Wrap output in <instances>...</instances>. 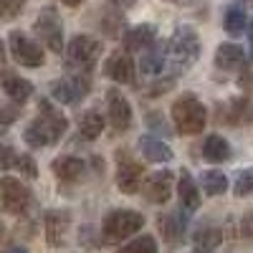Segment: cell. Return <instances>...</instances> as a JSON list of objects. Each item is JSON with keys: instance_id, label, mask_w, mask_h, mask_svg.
<instances>
[{"instance_id": "1", "label": "cell", "mask_w": 253, "mask_h": 253, "mask_svg": "<svg viewBox=\"0 0 253 253\" xmlns=\"http://www.w3.org/2000/svg\"><path fill=\"white\" fill-rule=\"evenodd\" d=\"M66 117H63L48 99H41L38 101V117L26 126L23 132V139L28 147H48V144H56L63 132H66Z\"/></svg>"}, {"instance_id": "2", "label": "cell", "mask_w": 253, "mask_h": 253, "mask_svg": "<svg viewBox=\"0 0 253 253\" xmlns=\"http://www.w3.org/2000/svg\"><path fill=\"white\" fill-rule=\"evenodd\" d=\"M172 122L180 134H200L208 122V109L195 94H182L172 104Z\"/></svg>"}, {"instance_id": "3", "label": "cell", "mask_w": 253, "mask_h": 253, "mask_svg": "<svg viewBox=\"0 0 253 253\" xmlns=\"http://www.w3.org/2000/svg\"><path fill=\"white\" fill-rule=\"evenodd\" d=\"M142 225H144V215L142 213L119 208V210L107 213V218H104L101 238H104V243H122L124 238H129V236L137 233V230H142Z\"/></svg>"}, {"instance_id": "4", "label": "cell", "mask_w": 253, "mask_h": 253, "mask_svg": "<svg viewBox=\"0 0 253 253\" xmlns=\"http://www.w3.org/2000/svg\"><path fill=\"white\" fill-rule=\"evenodd\" d=\"M167 58L172 61V66L177 69H187L193 66V63L200 58V38L193 28H177L170 38V43H167Z\"/></svg>"}, {"instance_id": "5", "label": "cell", "mask_w": 253, "mask_h": 253, "mask_svg": "<svg viewBox=\"0 0 253 253\" xmlns=\"http://www.w3.org/2000/svg\"><path fill=\"white\" fill-rule=\"evenodd\" d=\"M101 53V43L91 36H74L69 41V48H66V63L69 69L81 71V74H89V69L96 63Z\"/></svg>"}, {"instance_id": "6", "label": "cell", "mask_w": 253, "mask_h": 253, "mask_svg": "<svg viewBox=\"0 0 253 253\" xmlns=\"http://www.w3.org/2000/svg\"><path fill=\"white\" fill-rule=\"evenodd\" d=\"M0 205L10 215H26L33 205L31 190L15 177H3L0 180Z\"/></svg>"}, {"instance_id": "7", "label": "cell", "mask_w": 253, "mask_h": 253, "mask_svg": "<svg viewBox=\"0 0 253 253\" xmlns=\"http://www.w3.org/2000/svg\"><path fill=\"white\" fill-rule=\"evenodd\" d=\"M33 31L51 51H56V53L63 51V23H61V15L56 13V8L46 5L41 10L33 23Z\"/></svg>"}, {"instance_id": "8", "label": "cell", "mask_w": 253, "mask_h": 253, "mask_svg": "<svg viewBox=\"0 0 253 253\" xmlns=\"http://www.w3.org/2000/svg\"><path fill=\"white\" fill-rule=\"evenodd\" d=\"M91 89V81L89 74H81V71H71L66 76H61L53 84V99H58L61 104H79L84 96L89 94Z\"/></svg>"}, {"instance_id": "9", "label": "cell", "mask_w": 253, "mask_h": 253, "mask_svg": "<svg viewBox=\"0 0 253 253\" xmlns=\"http://www.w3.org/2000/svg\"><path fill=\"white\" fill-rule=\"evenodd\" d=\"M10 53H13V58L20 63V66H28V69L43 66V61H46L43 48H41L33 38H28L23 31H13L10 33Z\"/></svg>"}, {"instance_id": "10", "label": "cell", "mask_w": 253, "mask_h": 253, "mask_svg": "<svg viewBox=\"0 0 253 253\" xmlns=\"http://www.w3.org/2000/svg\"><path fill=\"white\" fill-rule=\"evenodd\" d=\"M144 177V167L134 162V157L126 155V150H119V162H117V185L124 195H134Z\"/></svg>"}, {"instance_id": "11", "label": "cell", "mask_w": 253, "mask_h": 253, "mask_svg": "<svg viewBox=\"0 0 253 253\" xmlns=\"http://www.w3.org/2000/svg\"><path fill=\"white\" fill-rule=\"evenodd\" d=\"M107 112H109V124L114 134H124L132 126V107L124 99V94L119 89H109L107 91Z\"/></svg>"}, {"instance_id": "12", "label": "cell", "mask_w": 253, "mask_h": 253, "mask_svg": "<svg viewBox=\"0 0 253 253\" xmlns=\"http://www.w3.org/2000/svg\"><path fill=\"white\" fill-rule=\"evenodd\" d=\"M172 185H175V175L170 170H160V172H152L150 177L144 180V198L150 200V203H167L172 195Z\"/></svg>"}, {"instance_id": "13", "label": "cell", "mask_w": 253, "mask_h": 253, "mask_svg": "<svg viewBox=\"0 0 253 253\" xmlns=\"http://www.w3.org/2000/svg\"><path fill=\"white\" fill-rule=\"evenodd\" d=\"M43 228L48 246H63L71 230V213L69 210H48L43 218Z\"/></svg>"}, {"instance_id": "14", "label": "cell", "mask_w": 253, "mask_h": 253, "mask_svg": "<svg viewBox=\"0 0 253 253\" xmlns=\"http://www.w3.org/2000/svg\"><path fill=\"white\" fill-rule=\"evenodd\" d=\"M0 86H3V91L15 101V104H23L33 96V84L23 76H18L15 71L10 69H3L0 71Z\"/></svg>"}, {"instance_id": "15", "label": "cell", "mask_w": 253, "mask_h": 253, "mask_svg": "<svg viewBox=\"0 0 253 253\" xmlns=\"http://www.w3.org/2000/svg\"><path fill=\"white\" fill-rule=\"evenodd\" d=\"M104 74L117 84H132L134 81V61L129 58V53H112L104 61Z\"/></svg>"}, {"instance_id": "16", "label": "cell", "mask_w": 253, "mask_h": 253, "mask_svg": "<svg viewBox=\"0 0 253 253\" xmlns=\"http://www.w3.org/2000/svg\"><path fill=\"white\" fill-rule=\"evenodd\" d=\"M51 170L61 182H79L86 175V162L81 157H74V155H63V157L51 162Z\"/></svg>"}, {"instance_id": "17", "label": "cell", "mask_w": 253, "mask_h": 253, "mask_svg": "<svg viewBox=\"0 0 253 253\" xmlns=\"http://www.w3.org/2000/svg\"><path fill=\"white\" fill-rule=\"evenodd\" d=\"M155 38H157V28L150 26V23H139L134 28H126L124 33V51H147V48H152L155 43Z\"/></svg>"}, {"instance_id": "18", "label": "cell", "mask_w": 253, "mask_h": 253, "mask_svg": "<svg viewBox=\"0 0 253 253\" xmlns=\"http://www.w3.org/2000/svg\"><path fill=\"white\" fill-rule=\"evenodd\" d=\"M246 63V51L236 43H220L215 51V66L220 71H236Z\"/></svg>"}, {"instance_id": "19", "label": "cell", "mask_w": 253, "mask_h": 253, "mask_svg": "<svg viewBox=\"0 0 253 253\" xmlns=\"http://www.w3.org/2000/svg\"><path fill=\"white\" fill-rule=\"evenodd\" d=\"M223 241V233H220V228L215 225H210V223H203L195 228V233H193V246L198 253H213Z\"/></svg>"}, {"instance_id": "20", "label": "cell", "mask_w": 253, "mask_h": 253, "mask_svg": "<svg viewBox=\"0 0 253 253\" xmlns=\"http://www.w3.org/2000/svg\"><path fill=\"white\" fill-rule=\"evenodd\" d=\"M160 230H162L165 241L170 246H175V243L182 241L185 230H187V218L182 213H167V215L160 218Z\"/></svg>"}, {"instance_id": "21", "label": "cell", "mask_w": 253, "mask_h": 253, "mask_svg": "<svg viewBox=\"0 0 253 253\" xmlns=\"http://www.w3.org/2000/svg\"><path fill=\"white\" fill-rule=\"evenodd\" d=\"M139 152L144 155V160H150V162H170L172 160V150L167 147L162 139L157 137H142L139 139Z\"/></svg>"}, {"instance_id": "22", "label": "cell", "mask_w": 253, "mask_h": 253, "mask_svg": "<svg viewBox=\"0 0 253 253\" xmlns=\"http://www.w3.org/2000/svg\"><path fill=\"white\" fill-rule=\"evenodd\" d=\"M203 157L208 162H225V160H230V144H228V139L220 137V134H210L205 139V144H203Z\"/></svg>"}, {"instance_id": "23", "label": "cell", "mask_w": 253, "mask_h": 253, "mask_svg": "<svg viewBox=\"0 0 253 253\" xmlns=\"http://www.w3.org/2000/svg\"><path fill=\"white\" fill-rule=\"evenodd\" d=\"M177 195H180V203H182L185 210H198L200 208V193H198L193 177L185 170L180 172V180H177Z\"/></svg>"}, {"instance_id": "24", "label": "cell", "mask_w": 253, "mask_h": 253, "mask_svg": "<svg viewBox=\"0 0 253 253\" xmlns=\"http://www.w3.org/2000/svg\"><path fill=\"white\" fill-rule=\"evenodd\" d=\"M223 28L228 36H241L246 33L248 28V18H246V8L238 3V5H228L225 15H223Z\"/></svg>"}, {"instance_id": "25", "label": "cell", "mask_w": 253, "mask_h": 253, "mask_svg": "<svg viewBox=\"0 0 253 253\" xmlns=\"http://www.w3.org/2000/svg\"><path fill=\"white\" fill-rule=\"evenodd\" d=\"M101 132H104V117L99 112H84L81 119H79V134H81V139L91 142Z\"/></svg>"}, {"instance_id": "26", "label": "cell", "mask_w": 253, "mask_h": 253, "mask_svg": "<svg viewBox=\"0 0 253 253\" xmlns=\"http://www.w3.org/2000/svg\"><path fill=\"white\" fill-rule=\"evenodd\" d=\"M228 107H230L228 122H233V124H251L253 122V99H233Z\"/></svg>"}, {"instance_id": "27", "label": "cell", "mask_w": 253, "mask_h": 253, "mask_svg": "<svg viewBox=\"0 0 253 253\" xmlns=\"http://www.w3.org/2000/svg\"><path fill=\"white\" fill-rule=\"evenodd\" d=\"M200 185H203V190L208 195H223L228 190V177L218 170H208V172H203Z\"/></svg>"}, {"instance_id": "28", "label": "cell", "mask_w": 253, "mask_h": 253, "mask_svg": "<svg viewBox=\"0 0 253 253\" xmlns=\"http://www.w3.org/2000/svg\"><path fill=\"white\" fill-rule=\"evenodd\" d=\"M165 66V53L162 51H152V48H147V53L142 56L139 61V71L147 74V76H157Z\"/></svg>"}, {"instance_id": "29", "label": "cell", "mask_w": 253, "mask_h": 253, "mask_svg": "<svg viewBox=\"0 0 253 253\" xmlns=\"http://www.w3.org/2000/svg\"><path fill=\"white\" fill-rule=\"evenodd\" d=\"M117 253H157V243L152 236H139L132 243H126L124 248H119Z\"/></svg>"}, {"instance_id": "30", "label": "cell", "mask_w": 253, "mask_h": 253, "mask_svg": "<svg viewBox=\"0 0 253 253\" xmlns=\"http://www.w3.org/2000/svg\"><path fill=\"white\" fill-rule=\"evenodd\" d=\"M233 193L238 198H246V195L253 193V167H246V170L238 172V177L233 182Z\"/></svg>"}, {"instance_id": "31", "label": "cell", "mask_w": 253, "mask_h": 253, "mask_svg": "<svg viewBox=\"0 0 253 253\" xmlns=\"http://www.w3.org/2000/svg\"><path fill=\"white\" fill-rule=\"evenodd\" d=\"M101 28H104V33H107V36L117 38V36H119V31L124 28V15H122V13L109 10V13H107V18H104V23H101Z\"/></svg>"}, {"instance_id": "32", "label": "cell", "mask_w": 253, "mask_h": 253, "mask_svg": "<svg viewBox=\"0 0 253 253\" xmlns=\"http://www.w3.org/2000/svg\"><path fill=\"white\" fill-rule=\"evenodd\" d=\"M26 0H0V20H13L20 15Z\"/></svg>"}, {"instance_id": "33", "label": "cell", "mask_w": 253, "mask_h": 253, "mask_svg": "<svg viewBox=\"0 0 253 253\" xmlns=\"http://www.w3.org/2000/svg\"><path fill=\"white\" fill-rule=\"evenodd\" d=\"M15 165H18V152L10 144L0 142V170H10V167H15Z\"/></svg>"}, {"instance_id": "34", "label": "cell", "mask_w": 253, "mask_h": 253, "mask_svg": "<svg viewBox=\"0 0 253 253\" xmlns=\"http://www.w3.org/2000/svg\"><path fill=\"white\" fill-rule=\"evenodd\" d=\"M15 167H18V170L23 172L26 177H36V175H38V165L33 162L31 155H18V165H15Z\"/></svg>"}, {"instance_id": "35", "label": "cell", "mask_w": 253, "mask_h": 253, "mask_svg": "<svg viewBox=\"0 0 253 253\" xmlns=\"http://www.w3.org/2000/svg\"><path fill=\"white\" fill-rule=\"evenodd\" d=\"M15 119H18V109H13V107H0V132H5Z\"/></svg>"}, {"instance_id": "36", "label": "cell", "mask_w": 253, "mask_h": 253, "mask_svg": "<svg viewBox=\"0 0 253 253\" xmlns=\"http://www.w3.org/2000/svg\"><path fill=\"white\" fill-rule=\"evenodd\" d=\"M172 79H167V81H160V84H152V86L150 89H147V94H150V96H160V94H165L167 89H172Z\"/></svg>"}, {"instance_id": "37", "label": "cell", "mask_w": 253, "mask_h": 253, "mask_svg": "<svg viewBox=\"0 0 253 253\" xmlns=\"http://www.w3.org/2000/svg\"><path fill=\"white\" fill-rule=\"evenodd\" d=\"M241 230H243V236H246V238H251V241H253V213L243 218V225H241Z\"/></svg>"}, {"instance_id": "38", "label": "cell", "mask_w": 253, "mask_h": 253, "mask_svg": "<svg viewBox=\"0 0 253 253\" xmlns=\"http://www.w3.org/2000/svg\"><path fill=\"white\" fill-rule=\"evenodd\" d=\"M241 86H243L246 91H251V94H253V74H246V76L241 79Z\"/></svg>"}, {"instance_id": "39", "label": "cell", "mask_w": 253, "mask_h": 253, "mask_svg": "<svg viewBox=\"0 0 253 253\" xmlns=\"http://www.w3.org/2000/svg\"><path fill=\"white\" fill-rule=\"evenodd\" d=\"M109 3H114L117 8H132L137 0H109Z\"/></svg>"}, {"instance_id": "40", "label": "cell", "mask_w": 253, "mask_h": 253, "mask_svg": "<svg viewBox=\"0 0 253 253\" xmlns=\"http://www.w3.org/2000/svg\"><path fill=\"white\" fill-rule=\"evenodd\" d=\"M61 3H63V5H69V8H76V5L84 3V0H61Z\"/></svg>"}, {"instance_id": "41", "label": "cell", "mask_w": 253, "mask_h": 253, "mask_svg": "<svg viewBox=\"0 0 253 253\" xmlns=\"http://www.w3.org/2000/svg\"><path fill=\"white\" fill-rule=\"evenodd\" d=\"M5 253H28V251H26V248H8Z\"/></svg>"}, {"instance_id": "42", "label": "cell", "mask_w": 253, "mask_h": 253, "mask_svg": "<svg viewBox=\"0 0 253 253\" xmlns=\"http://www.w3.org/2000/svg\"><path fill=\"white\" fill-rule=\"evenodd\" d=\"M5 58V46H3V41H0V61Z\"/></svg>"}, {"instance_id": "43", "label": "cell", "mask_w": 253, "mask_h": 253, "mask_svg": "<svg viewBox=\"0 0 253 253\" xmlns=\"http://www.w3.org/2000/svg\"><path fill=\"white\" fill-rule=\"evenodd\" d=\"M0 241H5V228H3V223H0Z\"/></svg>"}, {"instance_id": "44", "label": "cell", "mask_w": 253, "mask_h": 253, "mask_svg": "<svg viewBox=\"0 0 253 253\" xmlns=\"http://www.w3.org/2000/svg\"><path fill=\"white\" fill-rule=\"evenodd\" d=\"M248 36H251V41H253V20H251V26H248Z\"/></svg>"}, {"instance_id": "45", "label": "cell", "mask_w": 253, "mask_h": 253, "mask_svg": "<svg viewBox=\"0 0 253 253\" xmlns=\"http://www.w3.org/2000/svg\"><path fill=\"white\" fill-rule=\"evenodd\" d=\"M165 3H177V0H165Z\"/></svg>"}]
</instances>
